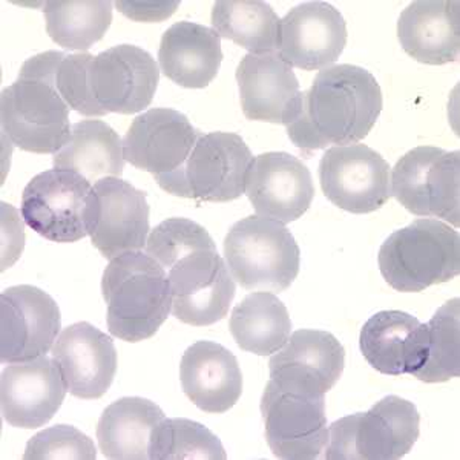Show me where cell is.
I'll return each instance as SVG.
<instances>
[{"instance_id": "1", "label": "cell", "mask_w": 460, "mask_h": 460, "mask_svg": "<svg viewBox=\"0 0 460 460\" xmlns=\"http://www.w3.org/2000/svg\"><path fill=\"white\" fill-rule=\"evenodd\" d=\"M146 253L168 273L178 321L206 327L227 316L235 279L203 226L188 218L164 220L151 230Z\"/></svg>"}, {"instance_id": "2", "label": "cell", "mask_w": 460, "mask_h": 460, "mask_svg": "<svg viewBox=\"0 0 460 460\" xmlns=\"http://www.w3.org/2000/svg\"><path fill=\"white\" fill-rule=\"evenodd\" d=\"M382 103L372 73L349 63L329 66L301 93L298 111L286 125L288 138L303 152L355 145L372 131Z\"/></svg>"}, {"instance_id": "3", "label": "cell", "mask_w": 460, "mask_h": 460, "mask_svg": "<svg viewBox=\"0 0 460 460\" xmlns=\"http://www.w3.org/2000/svg\"><path fill=\"white\" fill-rule=\"evenodd\" d=\"M62 54L47 51L28 58L16 82L2 91V132L22 151L56 154L69 140L71 108L56 84Z\"/></svg>"}, {"instance_id": "4", "label": "cell", "mask_w": 460, "mask_h": 460, "mask_svg": "<svg viewBox=\"0 0 460 460\" xmlns=\"http://www.w3.org/2000/svg\"><path fill=\"white\" fill-rule=\"evenodd\" d=\"M110 333L126 342H140L157 333L172 312L168 273L143 252L111 260L102 277Z\"/></svg>"}, {"instance_id": "5", "label": "cell", "mask_w": 460, "mask_h": 460, "mask_svg": "<svg viewBox=\"0 0 460 460\" xmlns=\"http://www.w3.org/2000/svg\"><path fill=\"white\" fill-rule=\"evenodd\" d=\"M377 264L398 292H422L447 283L460 272L459 232L434 218L413 221L384 241Z\"/></svg>"}, {"instance_id": "6", "label": "cell", "mask_w": 460, "mask_h": 460, "mask_svg": "<svg viewBox=\"0 0 460 460\" xmlns=\"http://www.w3.org/2000/svg\"><path fill=\"white\" fill-rule=\"evenodd\" d=\"M225 258L232 278L251 292L288 290L298 277L301 264V252L292 232L258 215L230 227Z\"/></svg>"}, {"instance_id": "7", "label": "cell", "mask_w": 460, "mask_h": 460, "mask_svg": "<svg viewBox=\"0 0 460 460\" xmlns=\"http://www.w3.org/2000/svg\"><path fill=\"white\" fill-rule=\"evenodd\" d=\"M420 416L413 402L385 396L367 413L351 414L329 427L325 459L398 460L419 438Z\"/></svg>"}, {"instance_id": "8", "label": "cell", "mask_w": 460, "mask_h": 460, "mask_svg": "<svg viewBox=\"0 0 460 460\" xmlns=\"http://www.w3.org/2000/svg\"><path fill=\"white\" fill-rule=\"evenodd\" d=\"M253 158L238 134H201L183 166L155 181L163 190L177 197L229 203L246 192L247 172Z\"/></svg>"}, {"instance_id": "9", "label": "cell", "mask_w": 460, "mask_h": 460, "mask_svg": "<svg viewBox=\"0 0 460 460\" xmlns=\"http://www.w3.org/2000/svg\"><path fill=\"white\" fill-rule=\"evenodd\" d=\"M260 408L273 455L286 460L323 457L329 442L325 394L270 379Z\"/></svg>"}, {"instance_id": "10", "label": "cell", "mask_w": 460, "mask_h": 460, "mask_svg": "<svg viewBox=\"0 0 460 460\" xmlns=\"http://www.w3.org/2000/svg\"><path fill=\"white\" fill-rule=\"evenodd\" d=\"M392 195L425 218L460 225V152L436 146L408 151L392 172Z\"/></svg>"}, {"instance_id": "11", "label": "cell", "mask_w": 460, "mask_h": 460, "mask_svg": "<svg viewBox=\"0 0 460 460\" xmlns=\"http://www.w3.org/2000/svg\"><path fill=\"white\" fill-rule=\"evenodd\" d=\"M158 80L157 62L142 48L119 45L93 56L86 66V117L140 112L151 105Z\"/></svg>"}, {"instance_id": "12", "label": "cell", "mask_w": 460, "mask_h": 460, "mask_svg": "<svg viewBox=\"0 0 460 460\" xmlns=\"http://www.w3.org/2000/svg\"><path fill=\"white\" fill-rule=\"evenodd\" d=\"M93 184L79 173L49 169L39 173L22 194V217L39 235L75 243L88 235Z\"/></svg>"}, {"instance_id": "13", "label": "cell", "mask_w": 460, "mask_h": 460, "mask_svg": "<svg viewBox=\"0 0 460 460\" xmlns=\"http://www.w3.org/2000/svg\"><path fill=\"white\" fill-rule=\"evenodd\" d=\"M325 197L350 214H370L392 197V177L379 152L366 145L330 147L319 163Z\"/></svg>"}, {"instance_id": "14", "label": "cell", "mask_w": 460, "mask_h": 460, "mask_svg": "<svg viewBox=\"0 0 460 460\" xmlns=\"http://www.w3.org/2000/svg\"><path fill=\"white\" fill-rule=\"evenodd\" d=\"M149 230V204L143 190L117 177L103 178L93 186L88 235L106 260L142 251Z\"/></svg>"}, {"instance_id": "15", "label": "cell", "mask_w": 460, "mask_h": 460, "mask_svg": "<svg viewBox=\"0 0 460 460\" xmlns=\"http://www.w3.org/2000/svg\"><path fill=\"white\" fill-rule=\"evenodd\" d=\"M62 327L60 309L34 286H13L0 295V359L27 362L51 350Z\"/></svg>"}, {"instance_id": "16", "label": "cell", "mask_w": 460, "mask_h": 460, "mask_svg": "<svg viewBox=\"0 0 460 460\" xmlns=\"http://www.w3.org/2000/svg\"><path fill=\"white\" fill-rule=\"evenodd\" d=\"M246 195L258 217L288 225L309 210L314 180L299 158L288 152H266L252 162Z\"/></svg>"}, {"instance_id": "17", "label": "cell", "mask_w": 460, "mask_h": 460, "mask_svg": "<svg viewBox=\"0 0 460 460\" xmlns=\"http://www.w3.org/2000/svg\"><path fill=\"white\" fill-rule=\"evenodd\" d=\"M345 45L344 17L327 2H305L279 21L278 54L295 68H329L341 58Z\"/></svg>"}, {"instance_id": "18", "label": "cell", "mask_w": 460, "mask_h": 460, "mask_svg": "<svg viewBox=\"0 0 460 460\" xmlns=\"http://www.w3.org/2000/svg\"><path fill=\"white\" fill-rule=\"evenodd\" d=\"M199 136L186 115L155 108L132 121L123 138V154L134 168L151 172L157 180L183 166Z\"/></svg>"}, {"instance_id": "19", "label": "cell", "mask_w": 460, "mask_h": 460, "mask_svg": "<svg viewBox=\"0 0 460 460\" xmlns=\"http://www.w3.org/2000/svg\"><path fill=\"white\" fill-rule=\"evenodd\" d=\"M58 362L47 355L16 362L2 372V416L11 427L34 429L47 425L66 396Z\"/></svg>"}, {"instance_id": "20", "label": "cell", "mask_w": 460, "mask_h": 460, "mask_svg": "<svg viewBox=\"0 0 460 460\" xmlns=\"http://www.w3.org/2000/svg\"><path fill=\"white\" fill-rule=\"evenodd\" d=\"M68 392L79 399H99L110 390L117 373V350L110 336L89 323L63 330L53 347Z\"/></svg>"}, {"instance_id": "21", "label": "cell", "mask_w": 460, "mask_h": 460, "mask_svg": "<svg viewBox=\"0 0 460 460\" xmlns=\"http://www.w3.org/2000/svg\"><path fill=\"white\" fill-rule=\"evenodd\" d=\"M246 119L288 125L298 111L301 91L292 66L278 53L247 54L236 68Z\"/></svg>"}, {"instance_id": "22", "label": "cell", "mask_w": 460, "mask_h": 460, "mask_svg": "<svg viewBox=\"0 0 460 460\" xmlns=\"http://www.w3.org/2000/svg\"><path fill=\"white\" fill-rule=\"evenodd\" d=\"M359 347L382 375L416 376L429 358V327L401 310H384L362 327Z\"/></svg>"}, {"instance_id": "23", "label": "cell", "mask_w": 460, "mask_h": 460, "mask_svg": "<svg viewBox=\"0 0 460 460\" xmlns=\"http://www.w3.org/2000/svg\"><path fill=\"white\" fill-rule=\"evenodd\" d=\"M345 350L323 330H298L269 362L270 379L325 394L342 376Z\"/></svg>"}, {"instance_id": "24", "label": "cell", "mask_w": 460, "mask_h": 460, "mask_svg": "<svg viewBox=\"0 0 460 460\" xmlns=\"http://www.w3.org/2000/svg\"><path fill=\"white\" fill-rule=\"evenodd\" d=\"M180 379L184 394L206 413L229 411L243 394L235 355L212 341H199L184 351Z\"/></svg>"}, {"instance_id": "25", "label": "cell", "mask_w": 460, "mask_h": 460, "mask_svg": "<svg viewBox=\"0 0 460 460\" xmlns=\"http://www.w3.org/2000/svg\"><path fill=\"white\" fill-rule=\"evenodd\" d=\"M398 39L403 51L425 65L457 62L460 53V4L418 0L402 11Z\"/></svg>"}, {"instance_id": "26", "label": "cell", "mask_w": 460, "mask_h": 460, "mask_svg": "<svg viewBox=\"0 0 460 460\" xmlns=\"http://www.w3.org/2000/svg\"><path fill=\"white\" fill-rule=\"evenodd\" d=\"M221 62V39L210 28L178 22L163 34L158 49L160 69L181 88H206L217 77Z\"/></svg>"}, {"instance_id": "27", "label": "cell", "mask_w": 460, "mask_h": 460, "mask_svg": "<svg viewBox=\"0 0 460 460\" xmlns=\"http://www.w3.org/2000/svg\"><path fill=\"white\" fill-rule=\"evenodd\" d=\"M164 418L162 408L149 399L121 398L100 416L97 440L108 459H149L152 431Z\"/></svg>"}, {"instance_id": "28", "label": "cell", "mask_w": 460, "mask_h": 460, "mask_svg": "<svg viewBox=\"0 0 460 460\" xmlns=\"http://www.w3.org/2000/svg\"><path fill=\"white\" fill-rule=\"evenodd\" d=\"M125 162L123 140L102 120L73 125L68 142L53 157L54 169L79 173L93 186L103 178L121 177Z\"/></svg>"}, {"instance_id": "29", "label": "cell", "mask_w": 460, "mask_h": 460, "mask_svg": "<svg viewBox=\"0 0 460 460\" xmlns=\"http://www.w3.org/2000/svg\"><path fill=\"white\" fill-rule=\"evenodd\" d=\"M230 333L240 349L269 356L281 350L292 335V319L283 301L273 293L247 295L232 310Z\"/></svg>"}, {"instance_id": "30", "label": "cell", "mask_w": 460, "mask_h": 460, "mask_svg": "<svg viewBox=\"0 0 460 460\" xmlns=\"http://www.w3.org/2000/svg\"><path fill=\"white\" fill-rule=\"evenodd\" d=\"M212 28L220 36L251 54L278 53L279 17L261 0L215 2Z\"/></svg>"}, {"instance_id": "31", "label": "cell", "mask_w": 460, "mask_h": 460, "mask_svg": "<svg viewBox=\"0 0 460 460\" xmlns=\"http://www.w3.org/2000/svg\"><path fill=\"white\" fill-rule=\"evenodd\" d=\"M47 31L58 47L86 51L99 42L112 22V2H63L53 0L43 6Z\"/></svg>"}, {"instance_id": "32", "label": "cell", "mask_w": 460, "mask_h": 460, "mask_svg": "<svg viewBox=\"0 0 460 460\" xmlns=\"http://www.w3.org/2000/svg\"><path fill=\"white\" fill-rule=\"evenodd\" d=\"M152 460H225L221 440L204 425L190 419H163L149 442Z\"/></svg>"}, {"instance_id": "33", "label": "cell", "mask_w": 460, "mask_h": 460, "mask_svg": "<svg viewBox=\"0 0 460 460\" xmlns=\"http://www.w3.org/2000/svg\"><path fill=\"white\" fill-rule=\"evenodd\" d=\"M460 299L447 301L429 324V358L419 381L445 382L460 375Z\"/></svg>"}, {"instance_id": "34", "label": "cell", "mask_w": 460, "mask_h": 460, "mask_svg": "<svg viewBox=\"0 0 460 460\" xmlns=\"http://www.w3.org/2000/svg\"><path fill=\"white\" fill-rule=\"evenodd\" d=\"M95 445L86 434L71 425H56L43 429L28 440L23 459L27 460H94Z\"/></svg>"}, {"instance_id": "35", "label": "cell", "mask_w": 460, "mask_h": 460, "mask_svg": "<svg viewBox=\"0 0 460 460\" xmlns=\"http://www.w3.org/2000/svg\"><path fill=\"white\" fill-rule=\"evenodd\" d=\"M180 2H115L121 14L137 22H163L172 16Z\"/></svg>"}]
</instances>
